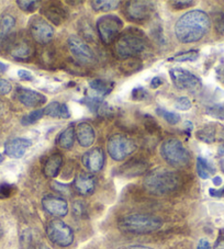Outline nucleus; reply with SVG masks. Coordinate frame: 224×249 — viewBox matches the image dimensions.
Wrapping results in <instances>:
<instances>
[{
	"label": "nucleus",
	"instance_id": "58836bf2",
	"mask_svg": "<svg viewBox=\"0 0 224 249\" xmlns=\"http://www.w3.org/2000/svg\"><path fill=\"white\" fill-rule=\"evenodd\" d=\"M96 113L98 115H100V117H102V118H110L113 115V109H112L111 107L107 104V102L102 101L101 104L98 106Z\"/></svg>",
	"mask_w": 224,
	"mask_h": 249
},
{
	"label": "nucleus",
	"instance_id": "8fccbe9b",
	"mask_svg": "<svg viewBox=\"0 0 224 249\" xmlns=\"http://www.w3.org/2000/svg\"><path fill=\"white\" fill-rule=\"evenodd\" d=\"M209 193L211 196H214V197H221L224 196V187L221 189H209Z\"/></svg>",
	"mask_w": 224,
	"mask_h": 249
},
{
	"label": "nucleus",
	"instance_id": "c85d7f7f",
	"mask_svg": "<svg viewBox=\"0 0 224 249\" xmlns=\"http://www.w3.org/2000/svg\"><path fill=\"white\" fill-rule=\"evenodd\" d=\"M215 128L213 125H205L201 127L200 130H198L196 133V137L201 142H205V143L211 144L215 141Z\"/></svg>",
	"mask_w": 224,
	"mask_h": 249
},
{
	"label": "nucleus",
	"instance_id": "c03bdc74",
	"mask_svg": "<svg viewBox=\"0 0 224 249\" xmlns=\"http://www.w3.org/2000/svg\"><path fill=\"white\" fill-rule=\"evenodd\" d=\"M173 3V7L175 8V9H185V8H189L192 5H195V1H191V0H184V1H182V0H176V1H173L171 2Z\"/></svg>",
	"mask_w": 224,
	"mask_h": 249
},
{
	"label": "nucleus",
	"instance_id": "603ef678",
	"mask_svg": "<svg viewBox=\"0 0 224 249\" xmlns=\"http://www.w3.org/2000/svg\"><path fill=\"white\" fill-rule=\"evenodd\" d=\"M217 75L219 80L224 83V66H220L217 68Z\"/></svg>",
	"mask_w": 224,
	"mask_h": 249
},
{
	"label": "nucleus",
	"instance_id": "0eeeda50",
	"mask_svg": "<svg viewBox=\"0 0 224 249\" xmlns=\"http://www.w3.org/2000/svg\"><path fill=\"white\" fill-rule=\"evenodd\" d=\"M137 146L131 137L124 134H113L109 137L107 149L110 157L115 161H122L136 151Z\"/></svg>",
	"mask_w": 224,
	"mask_h": 249
},
{
	"label": "nucleus",
	"instance_id": "4468645a",
	"mask_svg": "<svg viewBox=\"0 0 224 249\" xmlns=\"http://www.w3.org/2000/svg\"><path fill=\"white\" fill-rule=\"evenodd\" d=\"M8 52L15 59L28 61L34 55V46L25 38H20V40L10 42L9 46H8Z\"/></svg>",
	"mask_w": 224,
	"mask_h": 249
},
{
	"label": "nucleus",
	"instance_id": "f8f14e48",
	"mask_svg": "<svg viewBox=\"0 0 224 249\" xmlns=\"http://www.w3.org/2000/svg\"><path fill=\"white\" fill-rule=\"evenodd\" d=\"M67 45L71 54L78 63L83 64V65H88V64L94 62V54L93 50L83 40H80L79 37H68Z\"/></svg>",
	"mask_w": 224,
	"mask_h": 249
},
{
	"label": "nucleus",
	"instance_id": "a19ab883",
	"mask_svg": "<svg viewBox=\"0 0 224 249\" xmlns=\"http://www.w3.org/2000/svg\"><path fill=\"white\" fill-rule=\"evenodd\" d=\"M149 93L143 87H136L132 90V93H131V97L134 101H142V100H145L146 98H148Z\"/></svg>",
	"mask_w": 224,
	"mask_h": 249
},
{
	"label": "nucleus",
	"instance_id": "423d86ee",
	"mask_svg": "<svg viewBox=\"0 0 224 249\" xmlns=\"http://www.w3.org/2000/svg\"><path fill=\"white\" fill-rule=\"evenodd\" d=\"M97 33L101 42L110 45L120 36L123 29V21L115 15H106L100 17L96 22Z\"/></svg>",
	"mask_w": 224,
	"mask_h": 249
},
{
	"label": "nucleus",
	"instance_id": "f704fd0d",
	"mask_svg": "<svg viewBox=\"0 0 224 249\" xmlns=\"http://www.w3.org/2000/svg\"><path fill=\"white\" fill-rule=\"evenodd\" d=\"M17 5L22 11L32 14L38 8V1L37 0H18Z\"/></svg>",
	"mask_w": 224,
	"mask_h": 249
},
{
	"label": "nucleus",
	"instance_id": "ea45409f",
	"mask_svg": "<svg viewBox=\"0 0 224 249\" xmlns=\"http://www.w3.org/2000/svg\"><path fill=\"white\" fill-rule=\"evenodd\" d=\"M16 192L15 186L9 183H1L0 184V199H7L11 196Z\"/></svg>",
	"mask_w": 224,
	"mask_h": 249
},
{
	"label": "nucleus",
	"instance_id": "a211bd4d",
	"mask_svg": "<svg viewBox=\"0 0 224 249\" xmlns=\"http://www.w3.org/2000/svg\"><path fill=\"white\" fill-rule=\"evenodd\" d=\"M75 136L81 147H90L96 140V133H94L92 124L88 122H80L77 124L75 128Z\"/></svg>",
	"mask_w": 224,
	"mask_h": 249
},
{
	"label": "nucleus",
	"instance_id": "c9c22d12",
	"mask_svg": "<svg viewBox=\"0 0 224 249\" xmlns=\"http://www.w3.org/2000/svg\"><path fill=\"white\" fill-rule=\"evenodd\" d=\"M205 112L214 119L224 120V106L222 105H214L212 107H209V108H206Z\"/></svg>",
	"mask_w": 224,
	"mask_h": 249
},
{
	"label": "nucleus",
	"instance_id": "e433bc0d",
	"mask_svg": "<svg viewBox=\"0 0 224 249\" xmlns=\"http://www.w3.org/2000/svg\"><path fill=\"white\" fill-rule=\"evenodd\" d=\"M73 213L77 217H85L87 215V208H86V204L83 201H75L73 203Z\"/></svg>",
	"mask_w": 224,
	"mask_h": 249
},
{
	"label": "nucleus",
	"instance_id": "9b49d317",
	"mask_svg": "<svg viewBox=\"0 0 224 249\" xmlns=\"http://www.w3.org/2000/svg\"><path fill=\"white\" fill-rule=\"evenodd\" d=\"M30 34L38 44H49L54 36V28L41 17H34L30 22Z\"/></svg>",
	"mask_w": 224,
	"mask_h": 249
},
{
	"label": "nucleus",
	"instance_id": "4d7b16f0",
	"mask_svg": "<svg viewBox=\"0 0 224 249\" xmlns=\"http://www.w3.org/2000/svg\"><path fill=\"white\" fill-rule=\"evenodd\" d=\"M212 181H213L214 186L219 187V186H221V184H222V178L221 177H214Z\"/></svg>",
	"mask_w": 224,
	"mask_h": 249
},
{
	"label": "nucleus",
	"instance_id": "f3484780",
	"mask_svg": "<svg viewBox=\"0 0 224 249\" xmlns=\"http://www.w3.org/2000/svg\"><path fill=\"white\" fill-rule=\"evenodd\" d=\"M32 146V141L24 139V137H16V139L9 140L5 144V153L7 156L14 160L22 158L27 152V149Z\"/></svg>",
	"mask_w": 224,
	"mask_h": 249
},
{
	"label": "nucleus",
	"instance_id": "aec40b11",
	"mask_svg": "<svg viewBox=\"0 0 224 249\" xmlns=\"http://www.w3.org/2000/svg\"><path fill=\"white\" fill-rule=\"evenodd\" d=\"M74 186L76 191L79 193L80 196H87L93 195L96 189V180L93 175L88 173H79L76 176Z\"/></svg>",
	"mask_w": 224,
	"mask_h": 249
},
{
	"label": "nucleus",
	"instance_id": "09e8293b",
	"mask_svg": "<svg viewBox=\"0 0 224 249\" xmlns=\"http://www.w3.org/2000/svg\"><path fill=\"white\" fill-rule=\"evenodd\" d=\"M213 249H224V230L220 231L218 239L217 242H215Z\"/></svg>",
	"mask_w": 224,
	"mask_h": 249
},
{
	"label": "nucleus",
	"instance_id": "393cba45",
	"mask_svg": "<svg viewBox=\"0 0 224 249\" xmlns=\"http://www.w3.org/2000/svg\"><path fill=\"white\" fill-rule=\"evenodd\" d=\"M75 128L73 125L67 126L65 130L59 133L57 136V145L64 149H70L73 147L75 142Z\"/></svg>",
	"mask_w": 224,
	"mask_h": 249
},
{
	"label": "nucleus",
	"instance_id": "de8ad7c7",
	"mask_svg": "<svg viewBox=\"0 0 224 249\" xmlns=\"http://www.w3.org/2000/svg\"><path fill=\"white\" fill-rule=\"evenodd\" d=\"M164 83H165V79H164L163 77H161V76L154 77V78L150 80V88L156 89L158 87H161L162 85H164Z\"/></svg>",
	"mask_w": 224,
	"mask_h": 249
},
{
	"label": "nucleus",
	"instance_id": "bf43d9fd",
	"mask_svg": "<svg viewBox=\"0 0 224 249\" xmlns=\"http://www.w3.org/2000/svg\"><path fill=\"white\" fill-rule=\"evenodd\" d=\"M218 154L220 156H224V144H221L218 148Z\"/></svg>",
	"mask_w": 224,
	"mask_h": 249
},
{
	"label": "nucleus",
	"instance_id": "13d9d810",
	"mask_svg": "<svg viewBox=\"0 0 224 249\" xmlns=\"http://www.w3.org/2000/svg\"><path fill=\"white\" fill-rule=\"evenodd\" d=\"M8 71V65H6L5 63L0 62V74H3V72H6Z\"/></svg>",
	"mask_w": 224,
	"mask_h": 249
},
{
	"label": "nucleus",
	"instance_id": "864d4df0",
	"mask_svg": "<svg viewBox=\"0 0 224 249\" xmlns=\"http://www.w3.org/2000/svg\"><path fill=\"white\" fill-rule=\"evenodd\" d=\"M184 126H185V130H186V132H187V135L189 136L193 128V124L190 121H186L184 123Z\"/></svg>",
	"mask_w": 224,
	"mask_h": 249
},
{
	"label": "nucleus",
	"instance_id": "1a4fd4ad",
	"mask_svg": "<svg viewBox=\"0 0 224 249\" xmlns=\"http://www.w3.org/2000/svg\"><path fill=\"white\" fill-rule=\"evenodd\" d=\"M169 76L175 87L179 90L196 92L201 88V79L187 70L173 68L169 71Z\"/></svg>",
	"mask_w": 224,
	"mask_h": 249
},
{
	"label": "nucleus",
	"instance_id": "680f3d73",
	"mask_svg": "<svg viewBox=\"0 0 224 249\" xmlns=\"http://www.w3.org/2000/svg\"><path fill=\"white\" fill-rule=\"evenodd\" d=\"M2 161H3V156L1 155V154H0V164H1Z\"/></svg>",
	"mask_w": 224,
	"mask_h": 249
},
{
	"label": "nucleus",
	"instance_id": "6e6d98bb",
	"mask_svg": "<svg viewBox=\"0 0 224 249\" xmlns=\"http://www.w3.org/2000/svg\"><path fill=\"white\" fill-rule=\"evenodd\" d=\"M126 249H153V248L142 246V245H133V246H129Z\"/></svg>",
	"mask_w": 224,
	"mask_h": 249
},
{
	"label": "nucleus",
	"instance_id": "3c124183",
	"mask_svg": "<svg viewBox=\"0 0 224 249\" xmlns=\"http://www.w3.org/2000/svg\"><path fill=\"white\" fill-rule=\"evenodd\" d=\"M197 249H211V246H210V243L208 242V240L202 238L199 240V243H198V246H197Z\"/></svg>",
	"mask_w": 224,
	"mask_h": 249
},
{
	"label": "nucleus",
	"instance_id": "e2e57ef3",
	"mask_svg": "<svg viewBox=\"0 0 224 249\" xmlns=\"http://www.w3.org/2000/svg\"><path fill=\"white\" fill-rule=\"evenodd\" d=\"M1 236H2V230L0 229V237H1Z\"/></svg>",
	"mask_w": 224,
	"mask_h": 249
},
{
	"label": "nucleus",
	"instance_id": "7c9ffc66",
	"mask_svg": "<svg viewBox=\"0 0 224 249\" xmlns=\"http://www.w3.org/2000/svg\"><path fill=\"white\" fill-rule=\"evenodd\" d=\"M197 173L201 179H208L214 173V168L204 157L197 158Z\"/></svg>",
	"mask_w": 224,
	"mask_h": 249
},
{
	"label": "nucleus",
	"instance_id": "9d476101",
	"mask_svg": "<svg viewBox=\"0 0 224 249\" xmlns=\"http://www.w3.org/2000/svg\"><path fill=\"white\" fill-rule=\"evenodd\" d=\"M155 11V3L153 1H142L133 0L128 1L124 6V14L132 22H143L149 19Z\"/></svg>",
	"mask_w": 224,
	"mask_h": 249
},
{
	"label": "nucleus",
	"instance_id": "4be33fe9",
	"mask_svg": "<svg viewBox=\"0 0 224 249\" xmlns=\"http://www.w3.org/2000/svg\"><path fill=\"white\" fill-rule=\"evenodd\" d=\"M114 88L113 83H110L108 80L103 79H92L89 81V89L93 94H90V98L101 99L102 97L108 96Z\"/></svg>",
	"mask_w": 224,
	"mask_h": 249
},
{
	"label": "nucleus",
	"instance_id": "49530a36",
	"mask_svg": "<svg viewBox=\"0 0 224 249\" xmlns=\"http://www.w3.org/2000/svg\"><path fill=\"white\" fill-rule=\"evenodd\" d=\"M18 77L21 80H24V81H32L34 79V76L32 72L27 70H20L18 71Z\"/></svg>",
	"mask_w": 224,
	"mask_h": 249
},
{
	"label": "nucleus",
	"instance_id": "a18cd8bd",
	"mask_svg": "<svg viewBox=\"0 0 224 249\" xmlns=\"http://www.w3.org/2000/svg\"><path fill=\"white\" fill-rule=\"evenodd\" d=\"M11 85L6 79L0 78V94H8L11 91Z\"/></svg>",
	"mask_w": 224,
	"mask_h": 249
},
{
	"label": "nucleus",
	"instance_id": "412c9836",
	"mask_svg": "<svg viewBox=\"0 0 224 249\" xmlns=\"http://www.w3.org/2000/svg\"><path fill=\"white\" fill-rule=\"evenodd\" d=\"M63 165V156L61 153H54L46 158L43 166V174L47 178L57 177Z\"/></svg>",
	"mask_w": 224,
	"mask_h": 249
},
{
	"label": "nucleus",
	"instance_id": "a878e982",
	"mask_svg": "<svg viewBox=\"0 0 224 249\" xmlns=\"http://www.w3.org/2000/svg\"><path fill=\"white\" fill-rule=\"evenodd\" d=\"M92 3V8L97 12H109L118 9L121 5L119 0H94Z\"/></svg>",
	"mask_w": 224,
	"mask_h": 249
},
{
	"label": "nucleus",
	"instance_id": "f257e3e1",
	"mask_svg": "<svg viewBox=\"0 0 224 249\" xmlns=\"http://www.w3.org/2000/svg\"><path fill=\"white\" fill-rule=\"evenodd\" d=\"M211 20L202 10H191L184 14L175 24V34L179 42L189 44L200 41L208 33Z\"/></svg>",
	"mask_w": 224,
	"mask_h": 249
},
{
	"label": "nucleus",
	"instance_id": "052dcab7",
	"mask_svg": "<svg viewBox=\"0 0 224 249\" xmlns=\"http://www.w3.org/2000/svg\"><path fill=\"white\" fill-rule=\"evenodd\" d=\"M220 167H221V170L224 173V158L220 160Z\"/></svg>",
	"mask_w": 224,
	"mask_h": 249
},
{
	"label": "nucleus",
	"instance_id": "c756f323",
	"mask_svg": "<svg viewBox=\"0 0 224 249\" xmlns=\"http://www.w3.org/2000/svg\"><path fill=\"white\" fill-rule=\"evenodd\" d=\"M78 29L81 36H83L87 41H94L96 38V32L93 27L92 22L88 19H81L78 22Z\"/></svg>",
	"mask_w": 224,
	"mask_h": 249
},
{
	"label": "nucleus",
	"instance_id": "f03ea898",
	"mask_svg": "<svg viewBox=\"0 0 224 249\" xmlns=\"http://www.w3.org/2000/svg\"><path fill=\"white\" fill-rule=\"evenodd\" d=\"M182 180L174 171L165 168H157L146 176L143 186L150 195L165 196L177 190Z\"/></svg>",
	"mask_w": 224,
	"mask_h": 249
},
{
	"label": "nucleus",
	"instance_id": "ddd939ff",
	"mask_svg": "<svg viewBox=\"0 0 224 249\" xmlns=\"http://www.w3.org/2000/svg\"><path fill=\"white\" fill-rule=\"evenodd\" d=\"M42 207L50 215L64 217L68 213V204L61 196L47 195L42 199Z\"/></svg>",
	"mask_w": 224,
	"mask_h": 249
},
{
	"label": "nucleus",
	"instance_id": "2f4dec72",
	"mask_svg": "<svg viewBox=\"0 0 224 249\" xmlns=\"http://www.w3.org/2000/svg\"><path fill=\"white\" fill-rule=\"evenodd\" d=\"M199 57V51L197 50H189L187 52L178 53L170 57L168 61L169 62H177V63H185V62H193Z\"/></svg>",
	"mask_w": 224,
	"mask_h": 249
},
{
	"label": "nucleus",
	"instance_id": "dca6fc26",
	"mask_svg": "<svg viewBox=\"0 0 224 249\" xmlns=\"http://www.w3.org/2000/svg\"><path fill=\"white\" fill-rule=\"evenodd\" d=\"M17 98L27 108H37L47 101V98L43 93L27 88L17 89Z\"/></svg>",
	"mask_w": 224,
	"mask_h": 249
},
{
	"label": "nucleus",
	"instance_id": "6ab92c4d",
	"mask_svg": "<svg viewBox=\"0 0 224 249\" xmlns=\"http://www.w3.org/2000/svg\"><path fill=\"white\" fill-rule=\"evenodd\" d=\"M41 14L55 25H61L66 19L67 12L61 3L52 2L41 9Z\"/></svg>",
	"mask_w": 224,
	"mask_h": 249
},
{
	"label": "nucleus",
	"instance_id": "20e7f679",
	"mask_svg": "<svg viewBox=\"0 0 224 249\" xmlns=\"http://www.w3.org/2000/svg\"><path fill=\"white\" fill-rule=\"evenodd\" d=\"M163 226L161 218L150 214L134 213L122 216L118 222L119 230L127 234L145 235L158 231Z\"/></svg>",
	"mask_w": 224,
	"mask_h": 249
},
{
	"label": "nucleus",
	"instance_id": "39448f33",
	"mask_svg": "<svg viewBox=\"0 0 224 249\" xmlns=\"http://www.w3.org/2000/svg\"><path fill=\"white\" fill-rule=\"evenodd\" d=\"M161 155L167 164L176 167V168L188 166L191 160L190 153L177 139H168L164 141L161 146Z\"/></svg>",
	"mask_w": 224,
	"mask_h": 249
},
{
	"label": "nucleus",
	"instance_id": "6e6552de",
	"mask_svg": "<svg viewBox=\"0 0 224 249\" xmlns=\"http://www.w3.org/2000/svg\"><path fill=\"white\" fill-rule=\"evenodd\" d=\"M46 234L51 242L59 247H68L74 243L75 236L72 227L59 218L47 223Z\"/></svg>",
	"mask_w": 224,
	"mask_h": 249
},
{
	"label": "nucleus",
	"instance_id": "72a5a7b5",
	"mask_svg": "<svg viewBox=\"0 0 224 249\" xmlns=\"http://www.w3.org/2000/svg\"><path fill=\"white\" fill-rule=\"evenodd\" d=\"M43 115H44V110L43 109L32 111L31 113H29L22 118V120H21V124L24 126L31 125L33 123H37L38 120H41L43 118Z\"/></svg>",
	"mask_w": 224,
	"mask_h": 249
},
{
	"label": "nucleus",
	"instance_id": "473e14b6",
	"mask_svg": "<svg viewBox=\"0 0 224 249\" xmlns=\"http://www.w3.org/2000/svg\"><path fill=\"white\" fill-rule=\"evenodd\" d=\"M156 113L159 115V117L163 118L167 123L171 124V125H175L180 122V115L176 112H173V111H168L162 108H157L156 109Z\"/></svg>",
	"mask_w": 224,
	"mask_h": 249
},
{
	"label": "nucleus",
	"instance_id": "79ce46f5",
	"mask_svg": "<svg viewBox=\"0 0 224 249\" xmlns=\"http://www.w3.org/2000/svg\"><path fill=\"white\" fill-rule=\"evenodd\" d=\"M52 188H53V190H55L56 192H58L59 195H63V196H70L71 195L70 187L66 186V184H64V183L54 181L53 183H52Z\"/></svg>",
	"mask_w": 224,
	"mask_h": 249
},
{
	"label": "nucleus",
	"instance_id": "4c0bfd02",
	"mask_svg": "<svg viewBox=\"0 0 224 249\" xmlns=\"http://www.w3.org/2000/svg\"><path fill=\"white\" fill-rule=\"evenodd\" d=\"M192 107V104L190 101V99L187 97H179L178 99H176L175 101V108L180 111H188L190 110Z\"/></svg>",
	"mask_w": 224,
	"mask_h": 249
},
{
	"label": "nucleus",
	"instance_id": "cd10ccee",
	"mask_svg": "<svg viewBox=\"0 0 224 249\" xmlns=\"http://www.w3.org/2000/svg\"><path fill=\"white\" fill-rule=\"evenodd\" d=\"M142 67H143V64H142V61L139 57L128 58L124 59L122 62L121 66H120V71H121L124 75L129 76L141 71Z\"/></svg>",
	"mask_w": 224,
	"mask_h": 249
},
{
	"label": "nucleus",
	"instance_id": "7ed1b4c3",
	"mask_svg": "<svg viewBox=\"0 0 224 249\" xmlns=\"http://www.w3.org/2000/svg\"><path fill=\"white\" fill-rule=\"evenodd\" d=\"M148 40L141 30L131 29L120 36L114 42L113 51L120 58H134L148 50Z\"/></svg>",
	"mask_w": 224,
	"mask_h": 249
},
{
	"label": "nucleus",
	"instance_id": "bb28decb",
	"mask_svg": "<svg viewBox=\"0 0 224 249\" xmlns=\"http://www.w3.org/2000/svg\"><path fill=\"white\" fill-rule=\"evenodd\" d=\"M16 25L15 17L11 15H3L0 17V42L9 36Z\"/></svg>",
	"mask_w": 224,
	"mask_h": 249
},
{
	"label": "nucleus",
	"instance_id": "b1692460",
	"mask_svg": "<svg viewBox=\"0 0 224 249\" xmlns=\"http://www.w3.org/2000/svg\"><path fill=\"white\" fill-rule=\"evenodd\" d=\"M146 169H148V162L141 160H133L128 161L122 167L121 174L126 176V177H136V176H140L145 173Z\"/></svg>",
	"mask_w": 224,
	"mask_h": 249
},
{
	"label": "nucleus",
	"instance_id": "5701e85b",
	"mask_svg": "<svg viewBox=\"0 0 224 249\" xmlns=\"http://www.w3.org/2000/svg\"><path fill=\"white\" fill-rule=\"evenodd\" d=\"M44 115L51 118H61V119H68L71 117L70 108L66 104H62L58 101H53L47 105L44 109Z\"/></svg>",
	"mask_w": 224,
	"mask_h": 249
},
{
	"label": "nucleus",
	"instance_id": "2eb2a0df",
	"mask_svg": "<svg viewBox=\"0 0 224 249\" xmlns=\"http://www.w3.org/2000/svg\"><path fill=\"white\" fill-rule=\"evenodd\" d=\"M81 160H83L86 169L90 173H99L103 168V165H105V152L100 147H94L86 152Z\"/></svg>",
	"mask_w": 224,
	"mask_h": 249
},
{
	"label": "nucleus",
	"instance_id": "5fc2aeb1",
	"mask_svg": "<svg viewBox=\"0 0 224 249\" xmlns=\"http://www.w3.org/2000/svg\"><path fill=\"white\" fill-rule=\"evenodd\" d=\"M29 249H51L47 245L43 244V243H37L36 245H33V246L30 247Z\"/></svg>",
	"mask_w": 224,
	"mask_h": 249
},
{
	"label": "nucleus",
	"instance_id": "37998d69",
	"mask_svg": "<svg viewBox=\"0 0 224 249\" xmlns=\"http://www.w3.org/2000/svg\"><path fill=\"white\" fill-rule=\"evenodd\" d=\"M213 21L218 31L223 32L224 31V14H215Z\"/></svg>",
	"mask_w": 224,
	"mask_h": 249
}]
</instances>
